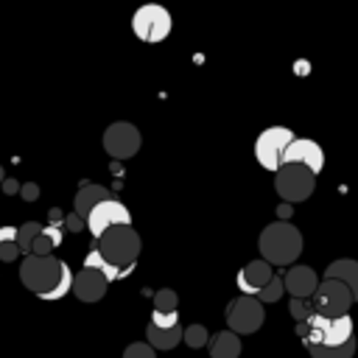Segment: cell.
<instances>
[{
  "label": "cell",
  "instance_id": "obj_29",
  "mask_svg": "<svg viewBox=\"0 0 358 358\" xmlns=\"http://www.w3.org/2000/svg\"><path fill=\"white\" fill-rule=\"evenodd\" d=\"M42 232L50 238V243H53V246H59V243H62V238H64L62 224H45V227H42Z\"/></svg>",
  "mask_w": 358,
  "mask_h": 358
},
{
  "label": "cell",
  "instance_id": "obj_1",
  "mask_svg": "<svg viewBox=\"0 0 358 358\" xmlns=\"http://www.w3.org/2000/svg\"><path fill=\"white\" fill-rule=\"evenodd\" d=\"M20 280L28 291H34L39 299H62L64 294L73 291V271L64 260L48 255V257H36L28 255L20 263Z\"/></svg>",
  "mask_w": 358,
  "mask_h": 358
},
{
  "label": "cell",
  "instance_id": "obj_2",
  "mask_svg": "<svg viewBox=\"0 0 358 358\" xmlns=\"http://www.w3.org/2000/svg\"><path fill=\"white\" fill-rule=\"evenodd\" d=\"M302 246H305L302 232L288 221L268 224L260 232V260H266L271 268L294 266V260L302 255Z\"/></svg>",
  "mask_w": 358,
  "mask_h": 358
},
{
  "label": "cell",
  "instance_id": "obj_28",
  "mask_svg": "<svg viewBox=\"0 0 358 358\" xmlns=\"http://www.w3.org/2000/svg\"><path fill=\"white\" fill-rule=\"evenodd\" d=\"M148 324L151 327H176L179 324V313H151V319H148Z\"/></svg>",
  "mask_w": 358,
  "mask_h": 358
},
{
  "label": "cell",
  "instance_id": "obj_3",
  "mask_svg": "<svg viewBox=\"0 0 358 358\" xmlns=\"http://www.w3.org/2000/svg\"><path fill=\"white\" fill-rule=\"evenodd\" d=\"M95 241V252L120 274H129V268L140 257V235L134 232V227H112Z\"/></svg>",
  "mask_w": 358,
  "mask_h": 358
},
{
  "label": "cell",
  "instance_id": "obj_32",
  "mask_svg": "<svg viewBox=\"0 0 358 358\" xmlns=\"http://www.w3.org/2000/svg\"><path fill=\"white\" fill-rule=\"evenodd\" d=\"M20 196H22L25 201H34V199L39 196V187H36L34 182H25V185H20Z\"/></svg>",
  "mask_w": 358,
  "mask_h": 358
},
{
  "label": "cell",
  "instance_id": "obj_26",
  "mask_svg": "<svg viewBox=\"0 0 358 358\" xmlns=\"http://www.w3.org/2000/svg\"><path fill=\"white\" fill-rule=\"evenodd\" d=\"M288 310H291V316L296 319V324H299V322H308V319L313 316V305H310V299H291Z\"/></svg>",
  "mask_w": 358,
  "mask_h": 358
},
{
  "label": "cell",
  "instance_id": "obj_30",
  "mask_svg": "<svg viewBox=\"0 0 358 358\" xmlns=\"http://www.w3.org/2000/svg\"><path fill=\"white\" fill-rule=\"evenodd\" d=\"M17 257H20V246H17V241H14V243H3V246H0V260L11 263V260H17Z\"/></svg>",
  "mask_w": 358,
  "mask_h": 358
},
{
  "label": "cell",
  "instance_id": "obj_23",
  "mask_svg": "<svg viewBox=\"0 0 358 358\" xmlns=\"http://www.w3.org/2000/svg\"><path fill=\"white\" fill-rule=\"evenodd\" d=\"M182 341H185L190 350H199V347H204V344L210 341V333H207L204 324H190V327L182 330Z\"/></svg>",
  "mask_w": 358,
  "mask_h": 358
},
{
  "label": "cell",
  "instance_id": "obj_11",
  "mask_svg": "<svg viewBox=\"0 0 358 358\" xmlns=\"http://www.w3.org/2000/svg\"><path fill=\"white\" fill-rule=\"evenodd\" d=\"M282 165H302L316 176L324 168V151L319 143H313L308 137H294L282 154Z\"/></svg>",
  "mask_w": 358,
  "mask_h": 358
},
{
  "label": "cell",
  "instance_id": "obj_25",
  "mask_svg": "<svg viewBox=\"0 0 358 358\" xmlns=\"http://www.w3.org/2000/svg\"><path fill=\"white\" fill-rule=\"evenodd\" d=\"M176 305H179L176 291L162 288V291L154 294V310H157V313H176Z\"/></svg>",
  "mask_w": 358,
  "mask_h": 358
},
{
  "label": "cell",
  "instance_id": "obj_31",
  "mask_svg": "<svg viewBox=\"0 0 358 358\" xmlns=\"http://www.w3.org/2000/svg\"><path fill=\"white\" fill-rule=\"evenodd\" d=\"M64 227H67L70 232H78V229H84L87 224H84V218H81L78 213H70V215L64 218Z\"/></svg>",
  "mask_w": 358,
  "mask_h": 358
},
{
  "label": "cell",
  "instance_id": "obj_34",
  "mask_svg": "<svg viewBox=\"0 0 358 358\" xmlns=\"http://www.w3.org/2000/svg\"><path fill=\"white\" fill-rule=\"evenodd\" d=\"M3 190L11 196V193H20V182L17 179H3Z\"/></svg>",
  "mask_w": 358,
  "mask_h": 358
},
{
  "label": "cell",
  "instance_id": "obj_13",
  "mask_svg": "<svg viewBox=\"0 0 358 358\" xmlns=\"http://www.w3.org/2000/svg\"><path fill=\"white\" fill-rule=\"evenodd\" d=\"M282 288L285 294H291V299H310L319 288V277L310 266H291L282 277Z\"/></svg>",
  "mask_w": 358,
  "mask_h": 358
},
{
  "label": "cell",
  "instance_id": "obj_12",
  "mask_svg": "<svg viewBox=\"0 0 358 358\" xmlns=\"http://www.w3.org/2000/svg\"><path fill=\"white\" fill-rule=\"evenodd\" d=\"M277 271L266 263V260H249L241 271H238V277H235V285H238V291H241V296H257L263 288H266V282L274 277Z\"/></svg>",
  "mask_w": 358,
  "mask_h": 358
},
{
  "label": "cell",
  "instance_id": "obj_20",
  "mask_svg": "<svg viewBox=\"0 0 358 358\" xmlns=\"http://www.w3.org/2000/svg\"><path fill=\"white\" fill-rule=\"evenodd\" d=\"M310 358H352L355 355V338L341 344V347H319V344H305Z\"/></svg>",
  "mask_w": 358,
  "mask_h": 358
},
{
  "label": "cell",
  "instance_id": "obj_4",
  "mask_svg": "<svg viewBox=\"0 0 358 358\" xmlns=\"http://www.w3.org/2000/svg\"><path fill=\"white\" fill-rule=\"evenodd\" d=\"M313 187H316V176L302 165H280L274 173V190L282 199V204L294 207L296 201L310 199Z\"/></svg>",
  "mask_w": 358,
  "mask_h": 358
},
{
  "label": "cell",
  "instance_id": "obj_14",
  "mask_svg": "<svg viewBox=\"0 0 358 358\" xmlns=\"http://www.w3.org/2000/svg\"><path fill=\"white\" fill-rule=\"evenodd\" d=\"M352 333H355V324L347 316H336L327 322V327L319 333V336H308L302 344H319V347H341L347 341H352Z\"/></svg>",
  "mask_w": 358,
  "mask_h": 358
},
{
  "label": "cell",
  "instance_id": "obj_16",
  "mask_svg": "<svg viewBox=\"0 0 358 358\" xmlns=\"http://www.w3.org/2000/svg\"><path fill=\"white\" fill-rule=\"evenodd\" d=\"M324 280H336L347 285L352 299H358V260H333L324 268Z\"/></svg>",
  "mask_w": 358,
  "mask_h": 358
},
{
  "label": "cell",
  "instance_id": "obj_22",
  "mask_svg": "<svg viewBox=\"0 0 358 358\" xmlns=\"http://www.w3.org/2000/svg\"><path fill=\"white\" fill-rule=\"evenodd\" d=\"M84 268H95V271H101V274H103V277H106L109 282H112V280H120V277H123V274H120V271H117L115 266H109V263H106V260H103V257H101V255H98L95 249H92V252H90V255L84 257Z\"/></svg>",
  "mask_w": 358,
  "mask_h": 358
},
{
  "label": "cell",
  "instance_id": "obj_9",
  "mask_svg": "<svg viewBox=\"0 0 358 358\" xmlns=\"http://www.w3.org/2000/svg\"><path fill=\"white\" fill-rule=\"evenodd\" d=\"M84 224H87V229H90L95 238H101V235H103L106 229H112V227H131V213L126 210L123 201L106 199V201H101V204L84 218Z\"/></svg>",
  "mask_w": 358,
  "mask_h": 358
},
{
  "label": "cell",
  "instance_id": "obj_27",
  "mask_svg": "<svg viewBox=\"0 0 358 358\" xmlns=\"http://www.w3.org/2000/svg\"><path fill=\"white\" fill-rule=\"evenodd\" d=\"M123 358H157V350L148 347V341H134L123 350Z\"/></svg>",
  "mask_w": 358,
  "mask_h": 358
},
{
  "label": "cell",
  "instance_id": "obj_36",
  "mask_svg": "<svg viewBox=\"0 0 358 358\" xmlns=\"http://www.w3.org/2000/svg\"><path fill=\"white\" fill-rule=\"evenodd\" d=\"M308 333H310V330H308V324H305V322H299V324H296V336L305 341V338H308Z\"/></svg>",
  "mask_w": 358,
  "mask_h": 358
},
{
  "label": "cell",
  "instance_id": "obj_21",
  "mask_svg": "<svg viewBox=\"0 0 358 358\" xmlns=\"http://www.w3.org/2000/svg\"><path fill=\"white\" fill-rule=\"evenodd\" d=\"M42 232V224H36V221H25V224H20L17 227V246H20V255H31V243L36 241V235Z\"/></svg>",
  "mask_w": 358,
  "mask_h": 358
},
{
  "label": "cell",
  "instance_id": "obj_15",
  "mask_svg": "<svg viewBox=\"0 0 358 358\" xmlns=\"http://www.w3.org/2000/svg\"><path fill=\"white\" fill-rule=\"evenodd\" d=\"M109 288V280L95 271V268H81L78 274H73V294L81 299V302H98L103 299Z\"/></svg>",
  "mask_w": 358,
  "mask_h": 358
},
{
  "label": "cell",
  "instance_id": "obj_19",
  "mask_svg": "<svg viewBox=\"0 0 358 358\" xmlns=\"http://www.w3.org/2000/svg\"><path fill=\"white\" fill-rule=\"evenodd\" d=\"M207 344H210V358H238L241 355V338L229 330L215 333Z\"/></svg>",
  "mask_w": 358,
  "mask_h": 358
},
{
  "label": "cell",
  "instance_id": "obj_8",
  "mask_svg": "<svg viewBox=\"0 0 358 358\" xmlns=\"http://www.w3.org/2000/svg\"><path fill=\"white\" fill-rule=\"evenodd\" d=\"M227 324H229V333L235 336H246V333H255L263 319H266V310L263 305L255 299V296H235L229 305H227Z\"/></svg>",
  "mask_w": 358,
  "mask_h": 358
},
{
  "label": "cell",
  "instance_id": "obj_37",
  "mask_svg": "<svg viewBox=\"0 0 358 358\" xmlns=\"http://www.w3.org/2000/svg\"><path fill=\"white\" fill-rule=\"evenodd\" d=\"M3 179H6V173H3V165H0V182H3Z\"/></svg>",
  "mask_w": 358,
  "mask_h": 358
},
{
  "label": "cell",
  "instance_id": "obj_24",
  "mask_svg": "<svg viewBox=\"0 0 358 358\" xmlns=\"http://www.w3.org/2000/svg\"><path fill=\"white\" fill-rule=\"evenodd\" d=\"M282 294H285V288H282V277H280V274H274V277L266 282V288H263L255 299H257L260 305H268V302H277Z\"/></svg>",
  "mask_w": 358,
  "mask_h": 358
},
{
  "label": "cell",
  "instance_id": "obj_33",
  "mask_svg": "<svg viewBox=\"0 0 358 358\" xmlns=\"http://www.w3.org/2000/svg\"><path fill=\"white\" fill-rule=\"evenodd\" d=\"M14 241H17V227H11V224L0 227V246L3 243H14Z\"/></svg>",
  "mask_w": 358,
  "mask_h": 358
},
{
  "label": "cell",
  "instance_id": "obj_6",
  "mask_svg": "<svg viewBox=\"0 0 358 358\" xmlns=\"http://www.w3.org/2000/svg\"><path fill=\"white\" fill-rule=\"evenodd\" d=\"M171 28H173V20L168 8H162L159 3H145L131 17V31L140 42H162L171 34Z\"/></svg>",
  "mask_w": 358,
  "mask_h": 358
},
{
  "label": "cell",
  "instance_id": "obj_7",
  "mask_svg": "<svg viewBox=\"0 0 358 358\" xmlns=\"http://www.w3.org/2000/svg\"><path fill=\"white\" fill-rule=\"evenodd\" d=\"M352 294L347 285L336 282V280H322L319 288L313 291L310 296V305H313V313L319 316H327V319H336V316H347L350 313V305H352Z\"/></svg>",
  "mask_w": 358,
  "mask_h": 358
},
{
  "label": "cell",
  "instance_id": "obj_35",
  "mask_svg": "<svg viewBox=\"0 0 358 358\" xmlns=\"http://www.w3.org/2000/svg\"><path fill=\"white\" fill-rule=\"evenodd\" d=\"M291 213H294V207H291V204H280V207H277V218H280V221H288V218H291Z\"/></svg>",
  "mask_w": 358,
  "mask_h": 358
},
{
  "label": "cell",
  "instance_id": "obj_18",
  "mask_svg": "<svg viewBox=\"0 0 358 358\" xmlns=\"http://www.w3.org/2000/svg\"><path fill=\"white\" fill-rule=\"evenodd\" d=\"M182 324L176 327H145V338H148V347L154 350H173L179 341H182Z\"/></svg>",
  "mask_w": 358,
  "mask_h": 358
},
{
  "label": "cell",
  "instance_id": "obj_10",
  "mask_svg": "<svg viewBox=\"0 0 358 358\" xmlns=\"http://www.w3.org/2000/svg\"><path fill=\"white\" fill-rule=\"evenodd\" d=\"M103 148H106V154L115 157V159H129V157H134L137 148H140V131H137V126H131V123H126V120L112 123V126L103 131Z\"/></svg>",
  "mask_w": 358,
  "mask_h": 358
},
{
  "label": "cell",
  "instance_id": "obj_17",
  "mask_svg": "<svg viewBox=\"0 0 358 358\" xmlns=\"http://www.w3.org/2000/svg\"><path fill=\"white\" fill-rule=\"evenodd\" d=\"M106 199H112V193L106 190V187H101V185H92V182H84L81 187H78V193H76V213L81 215V218H87L101 201H106Z\"/></svg>",
  "mask_w": 358,
  "mask_h": 358
},
{
  "label": "cell",
  "instance_id": "obj_5",
  "mask_svg": "<svg viewBox=\"0 0 358 358\" xmlns=\"http://www.w3.org/2000/svg\"><path fill=\"white\" fill-rule=\"evenodd\" d=\"M294 137L296 134L288 126H268V129H263L257 134V140H255V159H257V165L271 171V173H277V168L282 165V154H285V148L291 145Z\"/></svg>",
  "mask_w": 358,
  "mask_h": 358
}]
</instances>
